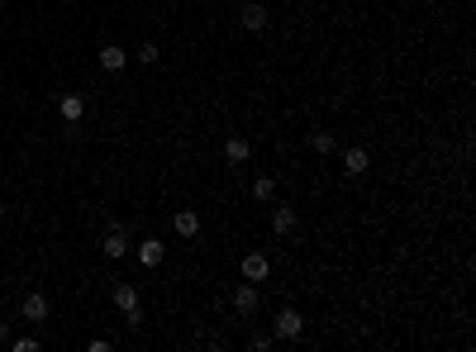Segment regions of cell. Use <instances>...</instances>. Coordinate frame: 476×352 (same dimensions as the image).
I'll return each instance as SVG.
<instances>
[{
    "label": "cell",
    "instance_id": "obj_3",
    "mask_svg": "<svg viewBox=\"0 0 476 352\" xmlns=\"http://www.w3.org/2000/svg\"><path fill=\"white\" fill-rule=\"evenodd\" d=\"M58 114H63L67 124H81V114H86V100H81L77 91H67V96L58 100Z\"/></svg>",
    "mask_w": 476,
    "mask_h": 352
},
{
    "label": "cell",
    "instance_id": "obj_1",
    "mask_svg": "<svg viewBox=\"0 0 476 352\" xmlns=\"http://www.w3.org/2000/svg\"><path fill=\"white\" fill-rule=\"evenodd\" d=\"M271 334H276V338H301L305 334V319L296 314V309H281V314H276V324H271Z\"/></svg>",
    "mask_w": 476,
    "mask_h": 352
},
{
    "label": "cell",
    "instance_id": "obj_13",
    "mask_svg": "<svg viewBox=\"0 0 476 352\" xmlns=\"http://www.w3.org/2000/svg\"><path fill=\"white\" fill-rule=\"evenodd\" d=\"M114 304H119L124 314H134V309H139V290L129 286V281H124V286H114Z\"/></svg>",
    "mask_w": 476,
    "mask_h": 352
},
{
    "label": "cell",
    "instance_id": "obj_17",
    "mask_svg": "<svg viewBox=\"0 0 476 352\" xmlns=\"http://www.w3.org/2000/svg\"><path fill=\"white\" fill-rule=\"evenodd\" d=\"M10 348H15V352H38V338H33V334H24V338H15Z\"/></svg>",
    "mask_w": 476,
    "mask_h": 352
},
{
    "label": "cell",
    "instance_id": "obj_8",
    "mask_svg": "<svg viewBox=\"0 0 476 352\" xmlns=\"http://www.w3.org/2000/svg\"><path fill=\"white\" fill-rule=\"evenodd\" d=\"M296 224H301L296 205H276V209H271V229H276V233H291Z\"/></svg>",
    "mask_w": 476,
    "mask_h": 352
},
{
    "label": "cell",
    "instance_id": "obj_6",
    "mask_svg": "<svg viewBox=\"0 0 476 352\" xmlns=\"http://www.w3.org/2000/svg\"><path fill=\"white\" fill-rule=\"evenodd\" d=\"M367 167H372V153H367V148H348V153H343V172L348 176H362Z\"/></svg>",
    "mask_w": 476,
    "mask_h": 352
},
{
    "label": "cell",
    "instance_id": "obj_10",
    "mask_svg": "<svg viewBox=\"0 0 476 352\" xmlns=\"http://www.w3.org/2000/svg\"><path fill=\"white\" fill-rule=\"evenodd\" d=\"M124 62H129L124 48H114V43H105V48H100V67H105V72H124Z\"/></svg>",
    "mask_w": 476,
    "mask_h": 352
},
{
    "label": "cell",
    "instance_id": "obj_11",
    "mask_svg": "<svg viewBox=\"0 0 476 352\" xmlns=\"http://www.w3.org/2000/svg\"><path fill=\"white\" fill-rule=\"evenodd\" d=\"M129 253V238H124V224H114L105 233V257H124Z\"/></svg>",
    "mask_w": 476,
    "mask_h": 352
},
{
    "label": "cell",
    "instance_id": "obj_15",
    "mask_svg": "<svg viewBox=\"0 0 476 352\" xmlns=\"http://www.w3.org/2000/svg\"><path fill=\"white\" fill-rule=\"evenodd\" d=\"M271 195H276V181H271V176H257L253 181V200H271Z\"/></svg>",
    "mask_w": 476,
    "mask_h": 352
},
{
    "label": "cell",
    "instance_id": "obj_7",
    "mask_svg": "<svg viewBox=\"0 0 476 352\" xmlns=\"http://www.w3.org/2000/svg\"><path fill=\"white\" fill-rule=\"evenodd\" d=\"M172 229L181 233V238H195V233H200V214H195V209H176Z\"/></svg>",
    "mask_w": 476,
    "mask_h": 352
},
{
    "label": "cell",
    "instance_id": "obj_14",
    "mask_svg": "<svg viewBox=\"0 0 476 352\" xmlns=\"http://www.w3.org/2000/svg\"><path fill=\"white\" fill-rule=\"evenodd\" d=\"M248 153H253L248 138H229V143H224V158H229V162H248Z\"/></svg>",
    "mask_w": 476,
    "mask_h": 352
},
{
    "label": "cell",
    "instance_id": "obj_12",
    "mask_svg": "<svg viewBox=\"0 0 476 352\" xmlns=\"http://www.w3.org/2000/svg\"><path fill=\"white\" fill-rule=\"evenodd\" d=\"M238 15H243V29H253V33L267 29V10H262V5H243Z\"/></svg>",
    "mask_w": 476,
    "mask_h": 352
},
{
    "label": "cell",
    "instance_id": "obj_5",
    "mask_svg": "<svg viewBox=\"0 0 476 352\" xmlns=\"http://www.w3.org/2000/svg\"><path fill=\"white\" fill-rule=\"evenodd\" d=\"M234 309L238 314H253L257 309V281H243V286L234 290Z\"/></svg>",
    "mask_w": 476,
    "mask_h": 352
},
{
    "label": "cell",
    "instance_id": "obj_16",
    "mask_svg": "<svg viewBox=\"0 0 476 352\" xmlns=\"http://www.w3.org/2000/svg\"><path fill=\"white\" fill-rule=\"evenodd\" d=\"M310 148H315V153H333V133H329V128L310 133Z\"/></svg>",
    "mask_w": 476,
    "mask_h": 352
},
{
    "label": "cell",
    "instance_id": "obj_9",
    "mask_svg": "<svg viewBox=\"0 0 476 352\" xmlns=\"http://www.w3.org/2000/svg\"><path fill=\"white\" fill-rule=\"evenodd\" d=\"M162 257H167V248H162L158 238L139 243V262H143V267H162Z\"/></svg>",
    "mask_w": 476,
    "mask_h": 352
},
{
    "label": "cell",
    "instance_id": "obj_4",
    "mask_svg": "<svg viewBox=\"0 0 476 352\" xmlns=\"http://www.w3.org/2000/svg\"><path fill=\"white\" fill-rule=\"evenodd\" d=\"M267 272H271V262L262 253H248V257H243V281H267Z\"/></svg>",
    "mask_w": 476,
    "mask_h": 352
},
{
    "label": "cell",
    "instance_id": "obj_18",
    "mask_svg": "<svg viewBox=\"0 0 476 352\" xmlns=\"http://www.w3.org/2000/svg\"><path fill=\"white\" fill-rule=\"evenodd\" d=\"M134 57H139V62H158L162 53H158V43H143V48H139V53H134Z\"/></svg>",
    "mask_w": 476,
    "mask_h": 352
},
{
    "label": "cell",
    "instance_id": "obj_2",
    "mask_svg": "<svg viewBox=\"0 0 476 352\" xmlns=\"http://www.w3.org/2000/svg\"><path fill=\"white\" fill-rule=\"evenodd\" d=\"M19 314H24L29 324H43V319H48V295H38V290H33V295H24Z\"/></svg>",
    "mask_w": 476,
    "mask_h": 352
},
{
    "label": "cell",
    "instance_id": "obj_19",
    "mask_svg": "<svg viewBox=\"0 0 476 352\" xmlns=\"http://www.w3.org/2000/svg\"><path fill=\"white\" fill-rule=\"evenodd\" d=\"M0 343H10V324L0 319Z\"/></svg>",
    "mask_w": 476,
    "mask_h": 352
}]
</instances>
